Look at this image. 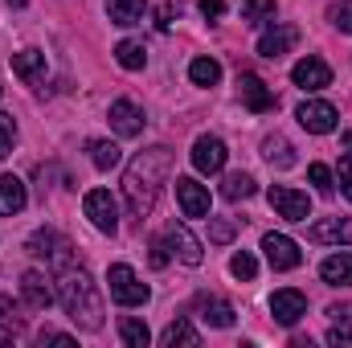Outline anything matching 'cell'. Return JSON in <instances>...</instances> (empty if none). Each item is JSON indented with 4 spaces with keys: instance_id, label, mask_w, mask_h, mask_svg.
Segmentation results:
<instances>
[{
    "instance_id": "obj_4",
    "label": "cell",
    "mask_w": 352,
    "mask_h": 348,
    "mask_svg": "<svg viewBox=\"0 0 352 348\" xmlns=\"http://www.w3.org/2000/svg\"><path fill=\"white\" fill-rule=\"evenodd\" d=\"M266 201H270V209H274L283 221H307V217H311V201H307V193H299V188L270 184V188H266Z\"/></svg>"
},
{
    "instance_id": "obj_15",
    "label": "cell",
    "mask_w": 352,
    "mask_h": 348,
    "mask_svg": "<svg viewBox=\"0 0 352 348\" xmlns=\"http://www.w3.org/2000/svg\"><path fill=\"white\" fill-rule=\"evenodd\" d=\"M164 242H168V250H173L184 266H201V259H205L201 242H197V238L188 234V226H180V221H173V226L164 230Z\"/></svg>"
},
{
    "instance_id": "obj_40",
    "label": "cell",
    "mask_w": 352,
    "mask_h": 348,
    "mask_svg": "<svg viewBox=\"0 0 352 348\" xmlns=\"http://www.w3.org/2000/svg\"><path fill=\"white\" fill-rule=\"evenodd\" d=\"M152 266H168V242L164 238L152 242Z\"/></svg>"
},
{
    "instance_id": "obj_17",
    "label": "cell",
    "mask_w": 352,
    "mask_h": 348,
    "mask_svg": "<svg viewBox=\"0 0 352 348\" xmlns=\"http://www.w3.org/2000/svg\"><path fill=\"white\" fill-rule=\"evenodd\" d=\"M12 74H16L21 83H29V87H41V83H45V54H41V50H21V54H12Z\"/></svg>"
},
{
    "instance_id": "obj_3",
    "label": "cell",
    "mask_w": 352,
    "mask_h": 348,
    "mask_svg": "<svg viewBox=\"0 0 352 348\" xmlns=\"http://www.w3.org/2000/svg\"><path fill=\"white\" fill-rule=\"evenodd\" d=\"M107 283H111V299L115 303H123V307H144L148 303V283H140V274L127 266V262H115L111 270H107Z\"/></svg>"
},
{
    "instance_id": "obj_36",
    "label": "cell",
    "mask_w": 352,
    "mask_h": 348,
    "mask_svg": "<svg viewBox=\"0 0 352 348\" xmlns=\"http://www.w3.org/2000/svg\"><path fill=\"white\" fill-rule=\"evenodd\" d=\"M12 144H16V123H12V115H0V160L12 152Z\"/></svg>"
},
{
    "instance_id": "obj_31",
    "label": "cell",
    "mask_w": 352,
    "mask_h": 348,
    "mask_svg": "<svg viewBox=\"0 0 352 348\" xmlns=\"http://www.w3.org/2000/svg\"><path fill=\"white\" fill-rule=\"evenodd\" d=\"M242 21H246V25H266V21H274V0H246V4H242Z\"/></svg>"
},
{
    "instance_id": "obj_28",
    "label": "cell",
    "mask_w": 352,
    "mask_h": 348,
    "mask_svg": "<svg viewBox=\"0 0 352 348\" xmlns=\"http://www.w3.org/2000/svg\"><path fill=\"white\" fill-rule=\"evenodd\" d=\"M188 78H192V87H217L221 83V66L213 58H192L188 62Z\"/></svg>"
},
{
    "instance_id": "obj_21",
    "label": "cell",
    "mask_w": 352,
    "mask_h": 348,
    "mask_svg": "<svg viewBox=\"0 0 352 348\" xmlns=\"http://www.w3.org/2000/svg\"><path fill=\"white\" fill-rule=\"evenodd\" d=\"M25 201H29L25 184H21L16 176H0V217L21 213V209H25Z\"/></svg>"
},
{
    "instance_id": "obj_27",
    "label": "cell",
    "mask_w": 352,
    "mask_h": 348,
    "mask_svg": "<svg viewBox=\"0 0 352 348\" xmlns=\"http://www.w3.org/2000/svg\"><path fill=\"white\" fill-rule=\"evenodd\" d=\"M254 176L250 173H230L226 180H221V197L226 201H246V197H254Z\"/></svg>"
},
{
    "instance_id": "obj_16",
    "label": "cell",
    "mask_w": 352,
    "mask_h": 348,
    "mask_svg": "<svg viewBox=\"0 0 352 348\" xmlns=\"http://www.w3.org/2000/svg\"><path fill=\"white\" fill-rule=\"evenodd\" d=\"M307 238L320 242V246H328V242L352 246V217H324V221H316V226L307 230Z\"/></svg>"
},
{
    "instance_id": "obj_24",
    "label": "cell",
    "mask_w": 352,
    "mask_h": 348,
    "mask_svg": "<svg viewBox=\"0 0 352 348\" xmlns=\"http://www.w3.org/2000/svg\"><path fill=\"white\" fill-rule=\"evenodd\" d=\"M87 152H90V164H94V168H102V173H111V168L123 160V148H119V144H111V140H90Z\"/></svg>"
},
{
    "instance_id": "obj_18",
    "label": "cell",
    "mask_w": 352,
    "mask_h": 348,
    "mask_svg": "<svg viewBox=\"0 0 352 348\" xmlns=\"http://www.w3.org/2000/svg\"><path fill=\"white\" fill-rule=\"evenodd\" d=\"M21 295H25V303H29L33 312H45V307L54 303V291H50V283H45L41 270H25V274H21Z\"/></svg>"
},
{
    "instance_id": "obj_41",
    "label": "cell",
    "mask_w": 352,
    "mask_h": 348,
    "mask_svg": "<svg viewBox=\"0 0 352 348\" xmlns=\"http://www.w3.org/2000/svg\"><path fill=\"white\" fill-rule=\"evenodd\" d=\"M37 340H41V345H74V336H66V332H50V328H45Z\"/></svg>"
},
{
    "instance_id": "obj_2",
    "label": "cell",
    "mask_w": 352,
    "mask_h": 348,
    "mask_svg": "<svg viewBox=\"0 0 352 348\" xmlns=\"http://www.w3.org/2000/svg\"><path fill=\"white\" fill-rule=\"evenodd\" d=\"M58 303L66 307V316L87 328V332H98L102 328V295L94 287V279L87 274V266H62L58 274Z\"/></svg>"
},
{
    "instance_id": "obj_43",
    "label": "cell",
    "mask_w": 352,
    "mask_h": 348,
    "mask_svg": "<svg viewBox=\"0 0 352 348\" xmlns=\"http://www.w3.org/2000/svg\"><path fill=\"white\" fill-rule=\"evenodd\" d=\"M328 316H332V320H349V316H352V303H332V307H328Z\"/></svg>"
},
{
    "instance_id": "obj_1",
    "label": "cell",
    "mask_w": 352,
    "mask_h": 348,
    "mask_svg": "<svg viewBox=\"0 0 352 348\" xmlns=\"http://www.w3.org/2000/svg\"><path fill=\"white\" fill-rule=\"evenodd\" d=\"M168 173H173V148H164V144L140 152V156L127 164V173H123V201H127V213H131V217L144 221V217L156 209L160 184L168 180Z\"/></svg>"
},
{
    "instance_id": "obj_11",
    "label": "cell",
    "mask_w": 352,
    "mask_h": 348,
    "mask_svg": "<svg viewBox=\"0 0 352 348\" xmlns=\"http://www.w3.org/2000/svg\"><path fill=\"white\" fill-rule=\"evenodd\" d=\"M291 78H295V87L307 90V94H316V90L332 87V70H328V62H324V58H316V54H307L303 62H295Z\"/></svg>"
},
{
    "instance_id": "obj_13",
    "label": "cell",
    "mask_w": 352,
    "mask_h": 348,
    "mask_svg": "<svg viewBox=\"0 0 352 348\" xmlns=\"http://www.w3.org/2000/svg\"><path fill=\"white\" fill-rule=\"evenodd\" d=\"M263 250H266V262H270L274 270H295V266L303 262V250H299L287 234H266Z\"/></svg>"
},
{
    "instance_id": "obj_30",
    "label": "cell",
    "mask_w": 352,
    "mask_h": 348,
    "mask_svg": "<svg viewBox=\"0 0 352 348\" xmlns=\"http://www.w3.org/2000/svg\"><path fill=\"white\" fill-rule=\"evenodd\" d=\"M119 336H123V345H127V348H148V345H152L148 324H144V320H135V316H127V320L119 324Z\"/></svg>"
},
{
    "instance_id": "obj_47",
    "label": "cell",
    "mask_w": 352,
    "mask_h": 348,
    "mask_svg": "<svg viewBox=\"0 0 352 348\" xmlns=\"http://www.w3.org/2000/svg\"><path fill=\"white\" fill-rule=\"evenodd\" d=\"M0 94H4V90H0Z\"/></svg>"
},
{
    "instance_id": "obj_23",
    "label": "cell",
    "mask_w": 352,
    "mask_h": 348,
    "mask_svg": "<svg viewBox=\"0 0 352 348\" xmlns=\"http://www.w3.org/2000/svg\"><path fill=\"white\" fill-rule=\"evenodd\" d=\"M148 12V0H107V17L115 25H140Z\"/></svg>"
},
{
    "instance_id": "obj_37",
    "label": "cell",
    "mask_w": 352,
    "mask_h": 348,
    "mask_svg": "<svg viewBox=\"0 0 352 348\" xmlns=\"http://www.w3.org/2000/svg\"><path fill=\"white\" fill-rule=\"evenodd\" d=\"M16 312H21V307H16L8 295H0V320H4L8 328H21V316H16Z\"/></svg>"
},
{
    "instance_id": "obj_20",
    "label": "cell",
    "mask_w": 352,
    "mask_h": 348,
    "mask_svg": "<svg viewBox=\"0 0 352 348\" xmlns=\"http://www.w3.org/2000/svg\"><path fill=\"white\" fill-rule=\"evenodd\" d=\"M238 90H242V102L250 111H274V90L266 87L258 74H242L238 78Z\"/></svg>"
},
{
    "instance_id": "obj_8",
    "label": "cell",
    "mask_w": 352,
    "mask_h": 348,
    "mask_svg": "<svg viewBox=\"0 0 352 348\" xmlns=\"http://www.w3.org/2000/svg\"><path fill=\"white\" fill-rule=\"evenodd\" d=\"M270 316H274L283 328H295V324L307 316V295H303V291H295V287L274 291V295H270Z\"/></svg>"
},
{
    "instance_id": "obj_5",
    "label": "cell",
    "mask_w": 352,
    "mask_h": 348,
    "mask_svg": "<svg viewBox=\"0 0 352 348\" xmlns=\"http://www.w3.org/2000/svg\"><path fill=\"white\" fill-rule=\"evenodd\" d=\"M25 250H29L33 259H50L54 266H70V262H74V246H70L62 234H54V230H37V234H29Z\"/></svg>"
},
{
    "instance_id": "obj_42",
    "label": "cell",
    "mask_w": 352,
    "mask_h": 348,
    "mask_svg": "<svg viewBox=\"0 0 352 348\" xmlns=\"http://www.w3.org/2000/svg\"><path fill=\"white\" fill-rule=\"evenodd\" d=\"M201 12H205L209 21H217V17L226 12V0H201Z\"/></svg>"
},
{
    "instance_id": "obj_35",
    "label": "cell",
    "mask_w": 352,
    "mask_h": 348,
    "mask_svg": "<svg viewBox=\"0 0 352 348\" xmlns=\"http://www.w3.org/2000/svg\"><path fill=\"white\" fill-rule=\"evenodd\" d=\"M307 180L316 184V193H332V188H336V176H332L328 164H311V168H307Z\"/></svg>"
},
{
    "instance_id": "obj_25",
    "label": "cell",
    "mask_w": 352,
    "mask_h": 348,
    "mask_svg": "<svg viewBox=\"0 0 352 348\" xmlns=\"http://www.w3.org/2000/svg\"><path fill=\"white\" fill-rule=\"evenodd\" d=\"M263 156L274 164V168H295V148H291V140H283V135H266Z\"/></svg>"
},
{
    "instance_id": "obj_39",
    "label": "cell",
    "mask_w": 352,
    "mask_h": 348,
    "mask_svg": "<svg viewBox=\"0 0 352 348\" xmlns=\"http://www.w3.org/2000/svg\"><path fill=\"white\" fill-rule=\"evenodd\" d=\"M328 345H352V328H349V324H340V320H336V328L328 332Z\"/></svg>"
},
{
    "instance_id": "obj_7",
    "label": "cell",
    "mask_w": 352,
    "mask_h": 348,
    "mask_svg": "<svg viewBox=\"0 0 352 348\" xmlns=\"http://www.w3.org/2000/svg\"><path fill=\"white\" fill-rule=\"evenodd\" d=\"M295 119H299L311 135H328V131H336V123H340L336 107H332V102H324V98H307V102H299Z\"/></svg>"
},
{
    "instance_id": "obj_34",
    "label": "cell",
    "mask_w": 352,
    "mask_h": 348,
    "mask_svg": "<svg viewBox=\"0 0 352 348\" xmlns=\"http://www.w3.org/2000/svg\"><path fill=\"white\" fill-rule=\"evenodd\" d=\"M230 274L250 283V279L258 274V262H254V254H246V250H242V254H234V259H230Z\"/></svg>"
},
{
    "instance_id": "obj_38",
    "label": "cell",
    "mask_w": 352,
    "mask_h": 348,
    "mask_svg": "<svg viewBox=\"0 0 352 348\" xmlns=\"http://www.w3.org/2000/svg\"><path fill=\"white\" fill-rule=\"evenodd\" d=\"M340 193H344V197H349L352 201V156H344V160H340Z\"/></svg>"
},
{
    "instance_id": "obj_12",
    "label": "cell",
    "mask_w": 352,
    "mask_h": 348,
    "mask_svg": "<svg viewBox=\"0 0 352 348\" xmlns=\"http://www.w3.org/2000/svg\"><path fill=\"white\" fill-rule=\"evenodd\" d=\"M192 316L205 320L209 328H230V324H234V307H230L221 295H209V291H201V295L192 299Z\"/></svg>"
},
{
    "instance_id": "obj_44",
    "label": "cell",
    "mask_w": 352,
    "mask_h": 348,
    "mask_svg": "<svg viewBox=\"0 0 352 348\" xmlns=\"http://www.w3.org/2000/svg\"><path fill=\"white\" fill-rule=\"evenodd\" d=\"M156 25H160V29H168V25H173V8H160V21H156Z\"/></svg>"
},
{
    "instance_id": "obj_6",
    "label": "cell",
    "mask_w": 352,
    "mask_h": 348,
    "mask_svg": "<svg viewBox=\"0 0 352 348\" xmlns=\"http://www.w3.org/2000/svg\"><path fill=\"white\" fill-rule=\"evenodd\" d=\"M82 209H87L90 226H94L98 234H115V230H119V205H115V197H111L107 188H90L87 201H82Z\"/></svg>"
},
{
    "instance_id": "obj_26",
    "label": "cell",
    "mask_w": 352,
    "mask_h": 348,
    "mask_svg": "<svg viewBox=\"0 0 352 348\" xmlns=\"http://www.w3.org/2000/svg\"><path fill=\"white\" fill-rule=\"evenodd\" d=\"M160 345H164V348H176V345L197 348V345H201V336H197V328H192L188 320H173V324L160 332Z\"/></svg>"
},
{
    "instance_id": "obj_19",
    "label": "cell",
    "mask_w": 352,
    "mask_h": 348,
    "mask_svg": "<svg viewBox=\"0 0 352 348\" xmlns=\"http://www.w3.org/2000/svg\"><path fill=\"white\" fill-rule=\"evenodd\" d=\"M295 41H299V29L295 25H274V29H266L263 37H258V54L263 58H283Z\"/></svg>"
},
{
    "instance_id": "obj_29",
    "label": "cell",
    "mask_w": 352,
    "mask_h": 348,
    "mask_svg": "<svg viewBox=\"0 0 352 348\" xmlns=\"http://www.w3.org/2000/svg\"><path fill=\"white\" fill-rule=\"evenodd\" d=\"M115 62H119L123 70H144V66H148V50H144L140 41H119V45H115Z\"/></svg>"
},
{
    "instance_id": "obj_45",
    "label": "cell",
    "mask_w": 352,
    "mask_h": 348,
    "mask_svg": "<svg viewBox=\"0 0 352 348\" xmlns=\"http://www.w3.org/2000/svg\"><path fill=\"white\" fill-rule=\"evenodd\" d=\"M12 336H16V328H0V345H12Z\"/></svg>"
},
{
    "instance_id": "obj_14",
    "label": "cell",
    "mask_w": 352,
    "mask_h": 348,
    "mask_svg": "<svg viewBox=\"0 0 352 348\" xmlns=\"http://www.w3.org/2000/svg\"><path fill=\"white\" fill-rule=\"evenodd\" d=\"M192 168L197 173H221L226 168V144L217 140V135H197V144H192Z\"/></svg>"
},
{
    "instance_id": "obj_33",
    "label": "cell",
    "mask_w": 352,
    "mask_h": 348,
    "mask_svg": "<svg viewBox=\"0 0 352 348\" xmlns=\"http://www.w3.org/2000/svg\"><path fill=\"white\" fill-rule=\"evenodd\" d=\"M234 234H238L234 221H226V217H209V242L226 246V242H234Z\"/></svg>"
},
{
    "instance_id": "obj_9",
    "label": "cell",
    "mask_w": 352,
    "mask_h": 348,
    "mask_svg": "<svg viewBox=\"0 0 352 348\" xmlns=\"http://www.w3.org/2000/svg\"><path fill=\"white\" fill-rule=\"evenodd\" d=\"M111 127H115V135H123V140H131V135H140L144 131V107L140 102H131V98H115L111 102Z\"/></svg>"
},
{
    "instance_id": "obj_46",
    "label": "cell",
    "mask_w": 352,
    "mask_h": 348,
    "mask_svg": "<svg viewBox=\"0 0 352 348\" xmlns=\"http://www.w3.org/2000/svg\"><path fill=\"white\" fill-rule=\"evenodd\" d=\"M340 144H344V152L352 156V131H344V140H340Z\"/></svg>"
},
{
    "instance_id": "obj_10",
    "label": "cell",
    "mask_w": 352,
    "mask_h": 348,
    "mask_svg": "<svg viewBox=\"0 0 352 348\" xmlns=\"http://www.w3.org/2000/svg\"><path fill=\"white\" fill-rule=\"evenodd\" d=\"M176 201L184 217H209V188L192 176H176Z\"/></svg>"
},
{
    "instance_id": "obj_22",
    "label": "cell",
    "mask_w": 352,
    "mask_h": 348,
    "mask_svg": "<svg viewBox=\"0 0 352 348\" xmlns=\"http://www.w3.org/2000/svg\"><path fill=\"white\" fill-rule=\"evenodd\" d=\"M320 279L328 287H352V254H332L320 262Z\"/></svg>"
},
{
    "instance_id": "obj_32",
    "label": "cell",
    "mask_w": 352,
    "mask_h": 348,
    "mask_svg": "<svg viewBox=\"0 0 352 348\" xmlns=\"http://www.w3.org/2000/svg\"><path fill=\"white\" fill-rule=\"evenodd\" d=\"M328 21H332L340 33H352V0H336V4H328Z\"/></svg>"
}]
</instances>
